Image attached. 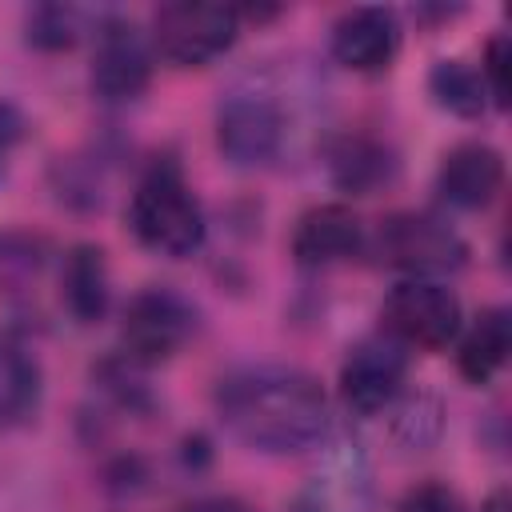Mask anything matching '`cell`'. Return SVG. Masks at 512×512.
<instances>
[{
	"mask_svg": "<svg viewBox=\"0 0 512 512\" xmlns=\"http://www.w3.org/2000/svg\"><path fill=\"white\" fill-rule=\"evenodd\" d=\"M428 88L436 96L440 108H448L452 116L476 120L488 108V92L480 80V68L468 60H436V68L428 72Z\"/></svg>",
	"mask_w": 512,
	"mask_h": 512,
	"instance_id": "cell-17",
	"label": "cell"
},
{
	"mask_svg": "<svg viewBox=\"0 0 512 512\" xmlns=\"http://www.w3.org/2000/svg\"><path fill=\"white\" fill-rule=\"evenodd\" d=\"M484 512H508V492H492L488 504H484Z\"/></svg>",
	"mask_w": 512,
	"mask_h": 512,
	"instance_id": "cell-23",
	"label": "cell"
},
{
	"mask_svg": "<svg viewBox=\"0 0 512 512\" xmlns=\"http://www.w3.org/2000/svg\"><path fill=\"white\" fill-rule=\"evenodd\" d=\"M84 28H88V16L76 4H36L28 12V44H36L44 52L72 48Z\"/></svg>",
	"mask_w": 512,
	"mask_h": 512,
	"instance_id": "cell-18",
	"label": "cell"
},
{
	"mask_svg": "<svg viewBox=\"0 0 512 512\" xmlns=\"http://www.w3.org/2000/svg\"><path fill=\"white\" fill-rule=\"evenodd\" d=\"M508 64H512L508 36H492L484 56H480V80H484V92L496 108H508Z\"/></svg>",
	"mask_w": 512,
	"mask_h": 512,
	"instance_id": "cell-19",
	"label": "cell"
},
{
	"mask_svg": "<svg viewBox=\"0 0 512 512\" xmlns=\"http://www.w3.org/2000/svg\"><path fill=\"white\" fill-rule=\"evenodd\" d=\"M372 248L388 268L420 276V280H440V276L464 268V260H468V244L460 240V232L428 212L388 216L376 228Z\"/></svg>",
	"mask_w": 512,
	"mask_h": 512,
	"instance_id": "cell-4",
	"label": "cell"
},
{
	"mask_svg": "<svg viewBox=\"0 0 512 512\" xmlns=\"http://www.w3.org/2000/svg\"><path fill=\"white\" fill-rule=\"evenodd\" d=\"M284 116L260 92H232L216 112V144L236 168H260L280 152Z\"/></svg>",
	"mask_w": 512,
	"mask_h": 512,
	"instance_id": "cell-9",
	"label": "cell"
},
{
	"mask_svg": "<svg viewBox=\"0 0 512 512\" xmlns=\"http://www.w3.org/2000/svg\"><path fill=\"white\" fill-rule=\"evenodd\" d=\"M404 376H408V348L388 332H376L348 348L340 364V396L352 412L372 416L396 400Z\"/></svg>",
	"mask_w": 512,
	"mask_h": 512,
	"instance_id": "cell-8",
	"label": "cell"
},
{
	"mask_svg": "<svg viewBox=\"0 0 512 512\" xmlns=\"http://www.w3.org/2000/svg\"><path fill=\"white\" fill-rule=\"evenodd\" d=\"M328 172L340 192L368 196L396 176V160H392V148L372 136H344L328 156Z\"/></svg>",
	"mask_w": 512,
	"mask_h": 512,
	"instance_id": "cell-14",
	"label": "cell"
},
{
	"mask_svg": "<svg viewBox=\"0 0 512 512\" xmlns=\"http://www.w3.org/2000/svg\"><path fill=\"white\" fill-rule=\"evenodd\" d=\"M192 332H196V312L180 292L144 288L124 308L120 344L132 364H160V360L176 356Z\"/></svg>",
	"mask_w": 512,
	"mask_h": 512,
	"instance_id": "cell-6",
	"label": "cell"
},
{
	"mask_svg": "<svg viewBox=\"0 0 512 512\" xmlns=\"http://www.w3.org/2000/svg\"><path fill=\"white\" fill-rule=\"evenodd\" d=\"M396 512H464V504L448 484H416Z\"/></svg>",
	"mask_w": 512,
	"mask_h": 512,
	"instance_id": "cell-20",
	"label": "cell"
},
{
	"mask_svg": "<svg viewBox=\"0 0 512 512\" xmlns=\"http://www.w3.org/2000/svg\"><path fill=\"white\" fill-rule=\"evenodd\" d=\"M152 80V44L148 36L124 20L108 16L96 24V48H92V88L108 104L136 100Z\"/></svg>",
	"mask_w": 512,
	"mask_h": 512,
	"instance_id": "cell-7",
	"label": "cell"
},
{
	"mask_svg": "<svg viewBox=\"0 0 512 512\" xmlns=\"http://www.w3.org/2000/svg\"><path fill=\"white\" fill-rule=\"evenodd\" d=\"M400 48V20L392 8H352L332 28V56L352 72H380Z\"/></svg>",
	"mask_w": 512,
	"mask_h": 512,
	"instance_id": "cell-12",
	"label": "cell"
},
{
	"mask_svg": "<svg viewBox=\"0 0 512 512\" xmlns=\"http://www.w3.org/2000/svg\"><path fill=\"white\" fill-rule=\"evenodd\" d=\"M20 136H24V116L16 112V104L0 100V180H4L8 164H12V152H16Z\"/></svg>",
	"mask_w": 512,
	"mask_h": 512,
	"instance_id": "cell-21",
	"label": "cell"
},
{
	"mask_svg": "<svg viewBox=\"0 0 512 512\" xmlns=\"http://www.w3.org/2000/svg\"><path fill=\"white\" fill-rule=\"evenodd\" d=\"M500 184H504V156L480 140H468V144H456L452 152H444L440 172H436L440 200L460 212L488 208L496 200Z\"/></svg>",
	"mask_w": 512,
	"mask_h": 512,
	"instance_id": "cell-10",
	"label": "cell"
},
{
	"mask_svg": "<svg viewBox=\"0 0 512 512\" xmlns=\"http://www.w3.org/2000/svg\"><path fill=\"white\" fill-rule=\"evenodd\" d=\"M368 248L364 240V224L352 208L344 204H320V208H308L300 220H296V232H292V256L296 264L304 268H332V264H344L352 256H360Z\"/></svg>",
	"mask_w": 512,
	"mask_h": 512,
	"instance_id": "cell-11",
	"label": "cell"
},
{
	"mask_svg": "<svg viewBox=\"0 0 512 512\" xmlns=\"http://www.w3.org/2000/svg\"><path fill=\"white\" fill-rule=\"evenodd\" d=\"M240 36V8L208 0H172L152 16V44L180 68H200L224 56Z\"/></svg>",
	"mask_w": 512,
	"mask_h": 512,
	"instance_id": "cell-3",
	"label": "cell"
},
{
	"mask_svg": "<svg viewBox=\"0 0 512 512\" xmlns=\"http://www.w3.org/2000/svg\"><path fill=\"white\" fill-rule=\"evenodd\" d=\"M60 296L68 304V312L80 324H92L108 312V260L96 244H76L64 256L60 268Z\"/></svg>",
	"mask_w": 512,
	"mask_h": 512,
	"instance_id": "cell-15",
	"label": "cell"
},
{
	"mask_svg": "<svg viewBox=\"0 0 512 512\" xmlns=\"http://www.w3.org/2000/svg\"><path fill=\"white\" fill-rule=\"evenodd\" d=\"M224 428L256 452H304L324 436L328 400L316 376L292 364H244L216 388Z\"/></svg>",
	"mask_w": 512,
	"mask_h": 512,
	"instance_id": "cell-1",
	"label": "cell"
},
{
	"mask_svg": "<svg viewBox=\"0 0 512 512\" xmlns=\"http://www.w3.org/2000/svg\"><path fill=\"white\" fill-rule=\"evenodd\" d=\"M128 228L148 252L172 256V260L192 256L208 232L196 192L188 188L180 168L168 160L152 164L144 172V180L136 184L132 204H128Z\"/></svg>",
	"mask_w": 512,
	"mask_h": 512,
	"instance_id": "cell-2",
	"label": "cell"
},
{
	"mask_svg": "<svg viewBox=\"0 0 512 512\" xmlns=\"http://www.w3.org/2000/svg\"><path fill=\"white\" fill-rule=\"evenodd\" d=\"M508 352H512V316H508V308H484L460 336V348H456L460 376L472 380V384H488L504 368Z\"/></svg>",
	"mask_w": 512,
	"mask_h": 512,
	"instance_id": "cell-13",
	"label": "cell"
},
{
	"mask_svg": "<svg viewBox=\"0 0 512 512\" xmlns=\"http://www.w3.org/2000/svg\"><path fill=\"white\" fill-rule=\"evenodd\" d=\"M36 400H40V364L20 340L0 336V428L20 424L36 408Z\"/></svg>",
	"mask_w": 512,
	"mask_h": 512,
	"instance_id": "cell-16",
	"label": "cell"
},
{
	"mask_svg": "<svg viewBox=\"0 0 512 512\" xmlns=\"http://www.w3.org/2000/svg\"><path fill=\"white\" fill-rule=\"evenodd\" d=\"M184 512H252V508L236 496H204V500H192Z\"/></svg>",
	"mask_w": 512,
	"mask_h": 512,
	"instance_id": "cell-22",
	"label": "cell"
},
{
	"mask_svg": "<svg viewBox=\"0 0 512 512\" xmlns=\"http://www.w3.org/2000/svg\"><path fill=\"white\" fill-rule=\"evenodd\" d=\"M380 320L384 332L404 348H444L448 340L460 336L464 312H460V296L444 280L408 276L392 284V292L384 296Z\"/></svg>",
	"mask_w": 512,
	"mask_h": 512,
	"instance_id": "cell-5",
	"label": "cell"
}]
</instances>
